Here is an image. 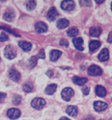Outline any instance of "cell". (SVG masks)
<instances>
[{
    "label": "cell",
    "mask_w": 112,
    "mask_h": 120,
    "mask_svg": "<svg viewBox=\"0 0 112 120\" xmlns=\"http://www.w3.org/2000/svg\"><path fill=\"white\" fill-rule=\"evenodd\" d=\"M4 55L7 58L12 59L16 57L17 55V51L13 46L8 45L6 46L4 50Z\"/></svg>",
    "instance_id": "1"
},
{
    "label": "cell",
    "mask_w": 112,
    "mask_h": 120,
    "mask_svg": "<svg viewBox=\"0 0 112 120\" xmlns=\"http://www.w3.org/2000/svg\"><path fill=\"white\" fill-rule=\"evenodd\" d=\"M74 92L72 88L66 87L62 90L61 95L62 99L66 101H69L71 98L74 95Z\"/></svg>",
    "instance_id": "2"
},
{
    "label": "cell",
    "mask_w": 112,
    "mask_h": 120,
    "mask_svg": "<svg viewBox=\"0 0 112 120\" xmlns=\"http://www.w3.org/2000/svg\"><path fill=\"white\" fill-rule=\"evenodd\" d=\"M46 104V101L45 100L40 98H35L31 103V106L37 110L42 109Z\"/></svg>",
    "instance_id": "3"
},
{
    "label": "cell",
    "mask_w": 112,
    "mask_h": 120,
    "mask_svg": "<svg viewBox=\"0 0 112 120\" xmlns=\"http://www.w3.org/2000/svg\"><path fill=\"white\" fill-rule=\"evenodd\" d=\"M88 75L92 76H100L102 74V70L99 66L93 65L88 69Z\"/></svg>",
    "instance_id": "4"
},
{
    "label": "cell",
    "mask_w": 112,
    "mask_h": 120,
    "mask_svg": "<svg viewBox=\"0 0 112 120\" xmlns=\"http://www.w3.org/2000/svg\"><path fill=\"white\" fill-rule=\"evenodd\" d=\"M75 7V4L73 0H64L61 4L62 9L65 11H72Z\"/></svg>",
    "instance_id": "5"
},
{
    "label": "cell",
    "mask_w": 112,
    "mask_h": 120,
    "mask_svg": "<svg viewBox=\"0 0 112 120\" xmlns=\"http://www.w3.org/2000/svg\"><path fill=\"white\" fill-rule=\"evenodd\" d=\"M21 111L16 108H12L10 109L7 112L8 117L11 119H16L20 117Z\"/></svg>",
    "instance_id": "6"
},
{
    "label": "cell",
    "mask_w": 112,
    "mask_h": 120,
    "mask_svg": "<svg viewBox=\"0 0 112 120\" xmlns=\"http://www.w3.org/2000/svg\"><path fill=\"white\" fill-rule=\"evenodd\" d=\"M35 28L37 32L39 33H45L48 30L47 25L42 21L37 22L35 24Z\"/></svg>",
    "instance_id": "7"
},
{
    "label": "cell",
    "mask_w": 112,
    "mask_h": 120,
    "mask_svg": "<svg viewBox=\"0 0 112 120\" xmlns=\"http://www.w3.org/2000/svg\"><path fill=\"white\" fill-rule=\"evenodd\" d=\"M102 32L101 27L98 26H94L91 27L89 30V34L93 37L98 38Z\"/></svg>",
    "instance_id": "8"
},
{
    "label": "cell",
    "mask_w": 112,
    "mask_h": 120,
    "mask_svg": "<svg viewBox=\"0 0 112 120\" xmlns=\"http://www.w3.org/2000/svg\"><path fill=\"white\" fill-rule=\"evenodd\" d=\"M58 15L57 11L55 7L51 8L48 12L47 18L51 21H54Z\"/></svg>",
    "instance_id": "9"
},
{
    "label": "cell",
    "mask_w": 112,
    "mask_h": 120,
    "mask_svg": "<svg viewBox=\"0 0 112 120\" xmlns=\"http://www.w3.org/2000/svg\"><path fill=\"white\" fill-rule=\"evenodd\" d=\"M109 52L107 48L103 49L98 55V59L100 61H106L109 60Z\"/></svg>",
    "instance_id": "10"
},
{
    "label": "cell",
    "mask_w": 112,
    "mask_h": 120,
    "mask_svg": "<svg viewBox=\"0 0 112 120\" xmlns=\"http://www.w3.org/2000/svg\"><path fill=\"white\" fill-rule=\"evenodd\" d=\"M73 44L74 45L75 48L79 51H83L84 48L82 45L83 44V40L82 38L79 37L77 38H75L73 39Z\"/></svg>",
    "instance_id": "11"
},
{
    "label": "cell",
    "mask_w": 112,
    "mask_h": 120,
    "mask_svg": "<svg viewBox=\"0 0 112 120\" xmlns=\"http://www.w3.org/2000/svg\"><path fill=\"white\" fill-rule=\"evenodd\" d=\"M107 105L105 102L97 101L94 102V108L95 111L98 112L104 111L107 108Z\"/></svg>",
    "instance_id": "12"
},
{
    "label": "cell",
    "mask_w": 112,
    "mask_h": 120,
    "mask_svg": "<svg viewBox=\"0 0 112 120\" xmlns=\"http://www.w3.org/2000/svg\"><path fill=\"white\" fill-rule=\"evenodd\" d=\"M62 54V52L57 50H52L50 53V60L52 62L57 61L60 57Z\"/></svg>",
    "instance_id": "13"
},
{
    "label": "cell",
    "mask_w": 112,
    "mask_h": 120,
    "mask_svg": "<svg viewBox=\"0 0 112 120\" xmlns=\"http://www.w3.org/2000/svg\"><path fill=\"white\" fill-rule=\"evenodd\" d=\"M8 76L9 78L13 81H18L21 78V74L19 72L15 70H12L9 72Z\"/></svg>",
    "instance_id": "14"
},
{
    "label": "cell",
    "mask_w": 112,
    "mask_h": 120,
    "mask_svg": "<svg viewBox=\"0 0 112 120\" xmlns=\"http://www.w3.org/2000/svg\"><path fill=\"white\" fill-rule=\"evenodd\" d=\"M73 82L77 85L82 86L87 83L88 79L86 78H80L77 76L73 77L72 78Z\"/></svg>",
    "instance_id": "15"
},
{
    "label": "cell",
    "mask_w": 112,
    "mask_h": 120,
    "mask_svg": "<svg viewBox=\"0 0 112 120\" xmlns=\"http://www.w3.org/2000/svg\"><path fill=\"white\" fill-rule=\"evenodd\" d=\"M19 46L25 52H28L30 51L32 48L31 44L25 41H21L18 43Z\"/></svg>",
    "instance_id": "16"
},
{
    "label": "cell",
    "mask_w": 112,
    "mask_h": 120,
    "mask_svg": "<svg viewBox=\"0 0 112 120\" xmlns=\"http://www.w3.org/2000/svg\"><path fill=\"white\" fill-rule=\"evenodd\" d=\"M67 114L71 117H75L78 114V109L76 106H69L66 110Z\"/></svg>",
    "instance_id": "17"
},
{
    "label": "cell",
    "mask_w": 112,
    "mask_h": 120,
    "mask_svg": "<svg viewBox=\"0 0 112 120\" xmlns=\"http://www.w3.org/2000/svg\"><path fill=\"white\" fill-rule=\"evenodd\" d=\"M70 24V22L66 19H61L57 22V27L59 29H64L67 27Z\"/></svg>",
    "instance_id": "18"
},
{
    "label": "cell",
    "mask_w": 112,
    "mask_h": 120,
    "mask_svg": "<svg viewBox=\"0 0 112 120\" xmlns=\"http://www.w3.org/2000/svg\"><path fill=\"white\" fill-rule=\"evenodd\" d=\"M96 93L97 96L100 97H104L106 94V91L105 87L101 85H97L96 87Z\"/></svg>",
    "instance_id": "19"
},
{
    "label": "cell",
    "mask_w": 112,
    "mask_h": 120,
    "mask_svg": "<svg viewBox=\"0 0 112 120\" xmlns=\"http://www.w3.org/2000/svg\"><path fill=\"white\" fill-rule=\"evenodd\" d=\"M57 85L55 84H52L48 85L45 89V93L46 94L52 95L55 93L57 89Z\"/></svg>",
    "instance_id": "20"
},
{
    "label": "cell",
    "mask_w": 112,
    "mask_h": 120,
    "mask_svg": "<svg viewBox=\"0 0 112 120\" xmlns=\"http://www.w3.org/2000/svg\"><path fill=\"white\" fill-rule=\"evenodd\" d=\"M101 45L100 41L93 40L91 41L89 44V49L90 51H94L99 48Z\"/></svg>",
    "instance_id": "21"
},
{
    "label": "cell",
    "mask_w": 112,
    "mask_h": 120,
    "mask_svg": "<svg viewBox=\"0 0 112 120\" xmlns=\"http://www.w3.org/2000/svg\"><path fill=\"white\" fill-rule=\"evenodd\" d=\"M79 30L77 27H70L67 31V35L70 37H75L78 34Z\"/></svg>",
    "instance_id": "22"
},
{
    "label": "cell",
    "mask_w": 112,
    "mask_h": 120,
    "mask_svg": "<svg viewBox=\"0 0 112 120\" xmlns=\"http://www.w3.org/2000/svg\"><path fill=\"white\" fill-rule=\"evenodd\" d=\"M33 88V85L32 84L31 82H26L24 83V84H23V89L24 91L27 92L29 93L32 91Z\"/></svg>",
    "instance_id": "23"
},
{
    "label": "cell",
    "mask_w": 112,
    "mask_h": 120,
    "mask_svg": "<svg viewBox=\"0 0 112 120\" xmlns=\"http://www.w3.org/2000/svg\"><path fill=\"white\" fill-rule=\"evenodd\" d=\"M15 15L13 12H5L3 15V18L6 21H12L15 18Z\"/></svg>",
    "instance_id": "24"
},
{
    "label": "cell",
    "mask_w": 112,
    "mask_h": 120,
    "mask_svg": "<svg viewBox=\"0 0 112 120\" xmlns=\"http://www.w3.org/2000/svg\"><path fill=\"white\" fill-rule=\"evenodd\" d=\"M38 60V58L37 57V56H32V57H31V59L29 61V68L31 69L34 68L37 64Z\"/></svg>",
    "instance_id": "25"
},
{
    "label": "cell",
    "mask_w": 112,
    "mask_h": 120,
    "mask_svg": "<svg viewBox=\"0 0 112 120\" xmlns=\"http://www.w3.org/2000/svg\"><path fill=\"white\" fill-rule=\"evenodd\" d=\"M36 6V3L35 1L30 0L27 2L26 8L27 10L31 11H32L35 8Z\"/></svg>",
    "instance_id": "26"
},
{
    "label": "cell",
    "mask_w": 112,
    "mask_h": 120,
    "mask_svg": "<svg viewBox=\"0 0 112 120\" xmlns=\"http://www.w3.org/2000/svg\"><path fill=\"white\" fill-rule=\"evenodd\" d=\"M22 98L21 96L18 95H15L13 98L12 101L13 104L15 105H19L21 103Z\"/></svg>",
    "instance_id": "27"
},
{
    "label": "cell",
    "mask_w": 112,
    "mask_h": 120,
    "mask_svg": "<svg viewBox=\"0 0 112 120\" xmlns=\"http://www.w3.org/2000/svg\"><path fill=\"white\" fill-rule=\"evenodd\" d=\"M8 39H9V38L5 33L4 32L1 33L0 35V41L1 42L6 41H8Z\"/></svg>",
    "instance_id": "28"
},
{
    "label": "cell",
    "mask_w": 112,
    "mask_h": 120,
    "mask_svg": "<svg viewBox=\"0 0 112 120\" xmlns=\"http://www.w3.org/2000/svg\"><path fill=\"white\" fill-rule=\"evenodd\" d=\"M59 44L61 46L67 48L69 46V42L66 39H62L59 42Z\"/></svg>",
    "instance_id": "29"
},
{
    "label": "cell",
    "mask_w": 112,
    "mask_h": 120,
    "mask_svg": "<svg viewBox=\"0 0 112 120\" xmlns=\"http://www.w3.org/2000/svg\"><path fill=\"white\" fill-rule=\"evenodd\" d=\"M37 57L38 58H42V59H44L45 58V53L43 49H41L40 51L39 54L37 56Z\"/></svg>",
    "instance_id": "30"
},
{
    "label": "cell",
    "mask_w": 112,
    "mask_h": 120,
    "mask_svg": "<svg viewBox=\"0 0 112 120\" xmlns=\"http://www.w3.org/2000/svg\"><path fill=\"white\" fill-rule=\"evenodd\" d=\"M89 90H90V89L89 87L86 86H85L82 88V91L84 95H87L89 94Z\"/></svg>",
    "instance_id": "31"
},
{
    "label": "cell",
    "mask_w": 112,
    "mask_h": 120,
    "mask_svg": "<svg viewBox=\"0 0 112 120\" xmlns=\"http://www.w3.org/2000/svg\"><path fill=\"white\" fill-rule=\"evenodd\" d=\"M6 94L3 92H0V103H2L3 101L6 98Z\"/></svg>",
    "instance_id": "32"
},
{
    "label": "cell",
    "mask_w": 112,
    "mask_h": 120,
    "mask_svg": "<svg viewBox=\"0 0 112 120\" xmlns=\"http://www.w3.org/2000/svg\"><path fill=\"white\" fill-rule=\"evenodd\" d=\"M82 2V4L83 5H85V6H91L92 5V2L91 1H89V0H83Z\"/></svg>",
    "instance_id": "33"
},
{
    "label": "cell",
    "mask_w": 112,
    "mask_h": 120,
    "mask_svg": "<svg viewBox=\"0 0 112 120\" xmlns=\"http://www.w3.org/2000/svg\"><path fill=\"white\" fill-rule=\"evenodd\" d=\"M107 41L109 43H112V31L109 34Z\"/></svg>",
    "instance_id": "34"
},
{
    "label": "cell",
    "mask_w": 112,
    "mask_h": 120,
    "mask_svg": "<svg viewBox=\"0 0 112 120\" xmlns=\"http://www.w3.org/2000/svg\"><path fill=\"white\" fill-rule=\"evenodd\" d=\"M46 75L49 76V77H51L53 75V73L52 71L49 70L47 73H46Z\"/></svg>",
    "instance_id": "35"
},
{
    "label": "cell",
    "mask_w": 112,
    "mask_h": 120,
    "mask_svg": "<svg viewBox=\"0 0 112 120\" xmlns=\"http://www.w3.org/2000/svg\"><path fill=\"white\" fill-rule=\"evenodd\" d=\"M85 120H94V117L91 115H89L85 119Z\"/></svg>",
    "instance_id": "36"
},
{
    "label": "cell",
    "mask_w": 112,
    "mask_h": 120,
    "mask_svg": "<svg viewBox=\"0 0 112 120\" xmlns=\"http://www.w3.org/2000/svg\"><path fill=\"white\" fill-rule=\"evenodd\" d=\"M95 1L98 4H101L103 3L105 1V0H95Z\"/></svg>",
    "instance_id": "37"
},
{
    "label": "cell",
    "mask_w": 112,
    "mask_h": 120,
    "mask_svg": "<svg viewBox=\"0 0 112 120\" xmlns=\"http://www.w3.org/2000/svg\"><path fill=\"white\" fill-rule=\"evenodd\" d=\"M59 120H71L68 117H61Z\"/></svg>",
    "instance_id": "38"
},
{
    "label": "cell",
    "mask_w": 112,
    "mask_h": 120,
    "mask_svg": "<svg viewBox=\"0 0 112 120\" xmlns=\"http://www.w3.org/2000/svg\"><path fill=\"white\" fill-rule=\"evenodd\" d=\"M111 10H112V3H111Z\"/></svg>",
    "instance_id": "39"
},
{
    "label": "cell",
    "mask_w": 112,
    "mask_h": 120,
    "mask_svg": "<svg viewBox=\"0 0 112 120\" xmlns=\"http://www.w3.org/2000/svg\"></svg>",
    "instance_id": "40"
},
{
    "label": "cell",
    "mask_w": 112,
    "mask_h": 120,
    "mask_svg": "<svg viewBox=\"0 0 112 120\" xmlns=\"http://www.w3.org/2000/svg\"></svg>",
    "instance_id": "41"
},
{
    "label": "cell",
    "mask_w": 112,
    "mask_h": 120,
    "mask_svg": "<svg viewBox=\"0 0 112 120\" xmlns=\"http://www.w3.org/2000/svg\"></svg>",
    "instance_id": "42"
}]
</instances>
